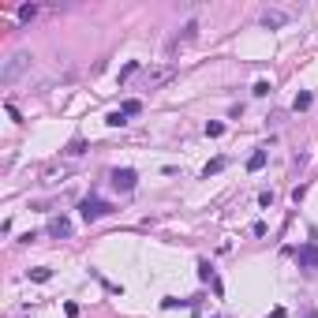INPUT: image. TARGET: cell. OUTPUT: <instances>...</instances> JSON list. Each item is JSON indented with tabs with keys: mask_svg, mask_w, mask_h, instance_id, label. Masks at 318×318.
I'll return each mask as SVG.
<instances>
[{
	"mask_svg": "<svg viewBox=\"0 0 318 318\" xmlns=\"http://www.w3.org/2000/svg\"><path fill=\"white\" fill-rule=\"evenodd\" d=\"M30 64H34V56H30V53H15V56H11L8 64H4V71H0V83H4V86H11V83H15V79L26 71V67H30Z\"/></svg>",
	"mask_w": 318,
	"mask_h": 318,
	"instance_id": "obj_1",
	"label": "cell"
},
{
	"mask_svg": "<svg viewBox=\"0 0 318 318\" xmlns=\"http://www.w3.org/2000/svg\"><path fill=\"white\" fill-rule=\"evenodd\" d=\"M176 79V67L172 64H161V67H146L143 71V90H158V86L172 83Z\"/></svg>",
	"mask_w": 318,
	"mask_h": 318,
	"instance_id": "obj_2",
	"label": "cell"
},
{
	"mask_svg": "<svg viewBox=\"0 0 318 318\" xmlns=\"http://www.w3.org/2000/svg\"><path fill=\"white\" fill-rule=\"evenodd\" d=\"M83 217L86 221H98V217H109L112 213V202H105V199H83Z\"/></svg>",
	"mask_w": 318,
	"mask_h": 318,
	"instance_id": "obj_3",
	"label": "cell"
},
{
	"mask_svg": "<svg viewBox=\"0 0 318 318\" xmlns=\"http://www.w3.org/2000/svg\"><path fill=\"white\" fill-rule=\"evenodd\" d=\"M112 187H116V191H135V184H139V172H135V168H112Z\"/></svg>",
	"mask_w": 318,
	"mask_h": 318,
	"instance_id": "obj_4",
	"label": "cell"
},
{
	"mask_svg": "<svg viewBox=\"0 0 318 318\" xmlns=\"http://www.w3.org/2000/svg\"><path fill=\"white\" fill-rule=\"evenodd\" d=\"M292 23V11H281V8H266L262 11V26H269V30H281V26Z\"/></svg>",
	"mask_w": 318,
	"mask_h": 318,
	"instance_id": "obj_5",
	"label": "cell"
},
{
	"mask_svg": "<svg viewBox=\"0 0 318 318\" xmlns=\"http://www.w3.org/2000/svg\"><path fill=\"white\" fill-rule=\"evenodd\" d=\"M296 262H300L303 269H318V247L311 243V247H300L296 251Z\"/></svg>",
	"mask_w": 318,
	"mask_h": 318,
	"instance_id": "obj_6",
	"label": "cell"
},
{
	"mask_svg": "<svg viewBox=\"0 0 318 318\" xmlns=\"http://www.w3.org/2000/svg\"><path fill=\"white\" fill-rule=\"evenodd\" d=\"M195 34H199V19H187V23H184V34H176V42L168 45V49H176V45H187V42H195Z\"/></svg>",
	"mask_w": 318,
	"mask_h": 318,
	"instance_id": "obj_7",
	"label": "cell"
},
{
	"mask_svg": "<svg viewBox=\"0 0 318 318\" xmlns=\"http://www.w3.org/2000/svg\"><path fill=\"white\" fill-rule=\"evenodd\" d=\"M49 236L67 240V236H71V221H67V217H53V221H49Z\"/></svg>",
	"mask_w": 318,
	"mask_h": 318,
	"instance_id": "obj_8",
	"label": "cell"
},
{
	"mask_svg": "<svg viewBox=\"0 0 318 318\" xmlns=\"http://www.w3.org/2000/svg\"><path fill=\"white\" fill-rule=\"evenodd\" d=\"M120 112H124V116H139V112H143V101H139V98H127L124 105H120Z\"/></svg>",
	"mask_w": 318,
	"mask_h": 318,
	"instance_id": "obj_9",
	"label": "cell"
},
{
	"mask_svg": "<svg viewBox=\"0 0 318 318\" xmlns=\"http://www.w3.org/2000/svg\"><path fill=\"white\" fill-rule=\"evenodd\" d=\"M262 165H266V150H255L251 158H247V172H259Z\"/></svg>",
	"mask_w": 318,
	"mask_h": 318,
	"instance_id": "obj_10",
	"label": "cell"
},
{
	"mask_svg": "<svg viewBox=\"0 0 318 318\" xmlns=\"http://www.w3.org/2000/svg\"><path fill=\"white\" fill-rule=\"evenodd\" d=\"M225 165H228V158H213V161H210L206 168H202V176H206V180H210V176H217V172H221V168H225Z\"/></svg>",
	"mask_w": 318,
	"mask_h": 318,
	"instance_id": "obj_11",
	"label": "cell"
},
{
	"mask_svg": "<svg viewBox=\"0 0 318 318\" xmlns=\"http://www.w3.org/2000/svg\"><path fill=\"white\" fill-rule=\"evenodd\" d=\"M49 277H53V269H49V266H34V269H30V281H38V285H45Z\"/></svg>",
	"mask_w": 318,
	"mask_h": 318,
	"instance_id": "obj_12",
	"label": "cell"
},
{
	"mask_svg": "<svg viewBox=\"0 0 318 318\" xmlns=\"http://www.w3.org/2000/svg\"><path fill=\"white\" fill-rule=\"evenodd\" d=\"M292 109H296V112L311 109V90H300V94H296V101H292Z\"/></svg>",
	"mask_w": 318,
	"mask_h": 318,
	"instance_id": "obj_13",
	"label": "cell"
},
{
	"mask_svg": "<svg viewBox=\"0 0 318 318\" xmlns=\"http://www.w3.org/2000/svg\"><path fill=\"white\" fill-rule=\"evenodd\" d=\"M105 124H109V127H124V124H127V116H124L120 109H112L109 116H105Z\"/></svg>",
	"mask_w": 318,
	"mask_h": 318,
	"instance_id": "obj_14",
	"label": "cell"
},
{
	"mask_svg": "<svg viewBox=\"0 0 318 318\" xmlns=\"http://www.w3.org/2000/svg\"><path fill=\"white\" fill-rule=\"evenodd\" d=\"M34 15H38V4H23V8H19V23H30Z\"/></svg>",
	"mask_w": 318,
	"mask_h": 318,
	"instance_id": "obj_15",
	"label": "cell"
},
{
	"mask_svg": "<svg viewBox=\"0 0 318 318\" xmlns=\"http://www.w3.org/2000/svg\"><path fill=\"white\" fill-rule=\"evenodd\" d=\"M206 135H210V139H221V135H225V124H221V120H210V124H206Z\"/></svg>",
	"mask_w": 318,
	"mask_h": 318,
	"instance_id": "obj_16",
	"label": "cell"
},
{
	"mask_svg": "<svg viewBox=\"0 0 318 318\" xmlns=\"http://www.w3.org/2000/svg\"><path fill=\"white\" fill-rule=\"evenodd\" d=\"M161 307H165V311H172V307H195V300H172V296H168Z\"/></svg>",
	"mask_w": 318,
	"mask_h": 318,
	"instance_id": "obj_17",
	"label": "cell"
},
{
	"mask_svg": "<svg viewBox=\"0 0 318 318\" xmlns=\"http://www.w3.org/2000/svg\"><path fill=\"white\" fill-rule=\"evenodd\" d=\"M131 75H139V64H135V60H131L127 67H120V83H124V79H131Z\"/></svg>",
	"mask_w": 318,
	"mask_h": 318,
	"instance_id": "obj_18",
	"label": "cell"
},
{
	"mask_svg": "<svg viewBox=\"0 0 318 318\" xmlns=\"http://www.w3.org/2000/svg\"><path fill=\"white\" fill-rule=\"evenodd\" d=\"M83 150H86V143H83V139H75V143L67 146V154H71V158H79V154H83Z\"/></svg>",
	"mask_w": 318,
	"mask_h": 318,
	"instance_id": "obj_19",
	"label": "cell"
},
{
	"mask_svg": "<svg viewBox=\"0 0 318 318\" xmlns=\"http://www.w3.org/2000/svg\"><path fill=\"white\" fill-rule=\"evenodd\" d=\"M266 94H269V83H266V79H259V83H255V98H266Z\"/></svg>",
	"mask_w": 318,
	"mask_h": 318,
	"instance_id": "obj_20",
	"label": "cell"
},
{
	"mask_svg": "<svg viewBox=\"0 0 318 318\" xmlns=\"http://www.w3.org/2000/svg\"><path fill=\"white\" fill-rule=\"evenodd\" d=\"M199 277H202V281H213V269H210V262H199Z\"/></svg>",
	"mask_w": 318,
	"mask_h": 318,
	"instance_id": "obj_21",
	"label": "cell"
},
{
	"mask_svg": "<svg viewBox=\"0 0 318 318\" xmlns=\"http://www.w3.org/2000/svg\"><path fill=\"white\" fill-rule=\"evenodd\" d=\"M251 236H266V221H255V225H251Z\"/></svg>",
	"mask_w": 318,
	"mask_h": 318,
	"instance_id": "obj_22",
	"label": "cell"
}]
</instances>
